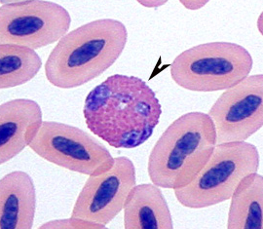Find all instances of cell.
Here are the masks:
<instances>
[{"mask_svg": "<svg viewBox=\"0 0 263 229\" xmlns=\"http://www.w3.org/2000/svg\"><path fill=\"white\" fill-rule=\"evenodd\" d=\"M83 115L93 134L115 148L131 149L152 136L162 106L141 78L115 74L88 94Z\"/></svg>", "mask_w": 263, "mask_h": 229, "instance_id": "1", "label": "cell"}, {"mask_svg": "<svg viewBox=\"0 0 263 229\" xmlns=\"http://www.w3.org/2000/svg\"><path fill=\"white\" fill-rule=\"evenodd\" d=\"M128 31L120 21L96 20L68 32L45 65L48 81L58 88L82 86L103 74L124 51Z\"/></svg>", "mask_w": 263, "mask_h": 229, "instance_id": "2", "label": "cell"}, {"mask_svg": "<svg viewBox=\"0 0 263 229\" xmlns=\"http://www.w3.org/2000/svg\"><path fill=\"white\" fill-rule=\"evenodd\" d=\"M216 145V128L203 112L175 120L151 150L147 172L153 184L177 189L189 184L206 165Z\"/></svg>", "mask_w": 263, "mask_h": 229, "instance_id": "3", "label": "cell"}, {"mask_svg": "<svg viewBox=\"0 0 263 229\" xmlns=\"http://www.w3.org/2000/svg\"><path fill=\"white\" fill-rule=\"evenodd\" d=\"M253 58L246 48L230 42H211L179 54L171 66V77L193 92H216L235 86L249 77Z\"/></svg>", "mask_w": 263, "mask_h": 229, "instance_id": "4", "label": "cell"}, {"mask_svg": "<svg viewBox=\"0 0 263 229\" xmlns=\"http://www.w3.org/2000/svg\"><path fill=\"white\" fill-rule=\"evenodd\" d=\"M259 154L247 142L218 143L206 165L187 185L177 188L179 203L190 209H204L229 200L237 185L257 173Z\"/></svg>", "mask_w": 263, "mask_h": 229, "instance_id": "5", "label": "cell"}, {"mask_svg": "<svg viewBox=\"0 0 263 229\" xmlns=\"http://www.w3.org/2000/svg\"><path fill=\"white\" fill-rule=\"evenodd\" d=\"M70 23L68 11L52 1H1L0 44L45 47L67 34Z\"/></svg>", "mask_w": 263, "mask_h": 229, "instance_id": "6", "label": "cell"}, {"mask_svg": "<svg viewBox=\"0 0 263 229\" xmlns=\"http://www.w3.org/2000/svg\"><path fill=\"white\" fill-rule=\"evenodd\" d=\"M29 147L48 162L89 177L104 174L114 164L104 144L79 128L60 122H43Z\"/></svg>", "mask_w": 263, "mask_h": 229, "instance_id": "7", "label": "cell"}, {"mask_svg": "<svg viewBox=\"0 0 263 229\" xmlns=\"http://www.w3.org/2000/svg\"><path fill=\"white\" fill-rule=\"evenodd\" d=\"M216 143L245 142L263 125V75L246 77L226 90L209 110Z\"/></svg>", "mask_w": 263, "mask_h": 229, "instance_id": "8", "label": "cell"}, {"mask_svg": "<svg viewBox=\"0 0 263 229\" xmlns=\"http://www.w3.org/2000/svg\"><path fill=\"white\" fill-rule=\"evenodd\" d=\"M136 182V168L131 159L114 158L109 170L89 177L76 199L71 217L108 224L123 210Z\"/></svg>", "mask_w": 263, "mask_h": 229, "instance_id": "9", "label": "cell"}, {"mask_svg": "<svg viewBox=\"0 0 263 229\" xmlns=\"http://www.w3.org/2000/svg\"><path fill=\"white\" fill-rule=\"evenodd\" d=\"M36 102L16 99L0 106V163L8 162L34 140L42 126Z\"/></svg>", "mask_w": 263, "mask_h": 229, "instance_id": "10", "label": "cell"}, {"mask_svg": "<svg viewBox=\"0 0 263 229\" xmlns=\"http://www.w3.org/2000/svg\"><path fill=\"white\" fill-rule=\"evenodd\" d=\"M36 210V192L31 177L23 171L0 180V228L30 229Z\"/></svg>", "mask_w": 263, "mask_h": 229, "instance_id": "11", "label": "cell"}, {"mask_svg": "<svg viewBox=\"0 0 263 229\" xmlns=\"http://www.w3.org/2000/svg\"><path fill=\"white\" fill-rule=\"evenodd\" d=\"M125 229H173L168 203L159 186L135 185L124 204Z\"/></svg>", "mask_w": 263, "mask_h": 229, "instance_id": "12", "label": "cell"}, {"mask_svg": "<svg viewBox=\"0 0 263 229\" xmlns=\"http://www.w3.org/2000/svg\"><path fill=\"white\" fill-rule=\"evenodd\" d=\"M228 229L263 228V179L253 173L245 177L231 196Z\"/></svg>", "mask_w": 263, "mask_h": 229, "instance_id": "13", "label": "cell"}, {"mask_svg": "<svg viewBox=\"0 0 263 229\" xmlns=\"http://www.w3.org/2000/svg\"><path fill=\"white\" fill-rule=\"evenodd\" d=\"M42 61L35 50L17 44H0V88L21 86L36 77Z\"/></svg>", "mask_w": 263, "mask_h": 229, "instance_id": "14", "label": "cell"}, {"mask_svg": "<svg viewBox=\"0 0 263 229\" xmlns=\"http://www.w3.org/2000/svg\"><path fill=\"white\" fill-rule=\"evenodd\" d=\"M40 228H105V225L71 217L69 220L50 221L42 225Z\"/></svg>", "mask_w": 263, "mask_h": 229, "instance_id": "15", "label": "cell"}]
</instances>
